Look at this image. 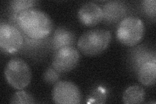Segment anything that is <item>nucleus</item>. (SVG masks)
Listing matches in <instances>:
<instances>
[{
    "mask_svg": "<svg viewBox=\"0 0 156 104\" xmlns=\"http://www.w3.org/2000/svg\"><path fill=\"white\" fill-rule=\"evenodd\" d=\"M53 46L55 50L66 46H73L75 42V36L68 29L63 27L57 29L52 38Z\"/></svg>",
    "mask_w": 156,
    "mask_h": 104,
    "instance_id": "9b49d317",
    "label": "nucleus"
},
{
    "mask_svg": "<svg viewBox=\"0 0 156 104\" xmlns=\"http://www.w3.org/2000/svg\"><path fill=\"white\" fill-rule=\"evenodd\" d=\"M36 3L37 2L33 0H14L10 2V7L12 13L18 14L26 10L32 9Z\"/></svg>",
    "mask_w": 156,
    "mask_h": 104,
    "instance_id": "ddd939ff",
    "label": "nucleus"
},
{
    "mask_svg": "<svg viewBox=\"0 0 156 104\" xmlns=\"http://www.w3.org/2000/svg\"><path fill=\"white\" fill-rule=\"evenodd\" d=\"M104 20L109 23H114L122 20L126 14L125 4L119 1H111L106 3L103 9Z\"/></svg>",
    "mask_w": 156,
    "mask_h": 104,
    "instance_id": "1a4fd4ad",
    "label": "nucleus"
},
{
    "mask_svg": "<svg viewBox=\"0 0 156 104\" xmlns=\"http://www.w3.org/2000/svg\"><path fill=\"white\" fill-rule=\"evenodd\" d=\"M16 25L25 35L35 40L46 37L53 29V22L48 14L33 8L18 14Z\"/></svg>",
    "mask_w": 156,
    "mask_h": 104,
    "instance_id": "f257e3e1",
    "label": "nucleus"
},
{
    "mask_svg": "<svg viewBox=\"0 0 156 104\" xmlns=\"http://www.w3.org/2000/svg\"><path fill=\"white\" fill-rule=\"evenodd\" d=\"M156 61L155 59L146 62L139 68L138 80L145 86H152L155 83Z\"/></svg>",
    "mask_w": 156,
    "mask_h": 104,
    "instance_id": "9d476101",
    "label": "nucleus"
},
{
    "mask_svg": "<svg viewBox=\"0 0 156 104\" xmlns=\"http://www.w3.org/2000/svg\"><path fill=\"white\" fill-rule=\"evenodd\" d=\"M23 37L19 29L12 24L1 23L0 25V46L8 53H14L22 46Z\"/></svg>",
    "mask_w": 156,
    "mask_h": 104,
    "instance_id": "423d86ee",
    "label": "nucleus"
},
{
    "mask_svg": "<svg viewBox=\"0 0 156 104\" xmlns=\"http://www.w3.org/2000/svg\"><path fill=\"white\" fill-rule=\"evenodd\" d=\"M111 40V34L104 29H94L87 31L80 37L77 46L86 56L99 55L108 47Z\"/></svg>",
    "mask_w": 156,
    "mask_h": 104,
    "instance_id": "f03ea898",
    "label": "nucleus"
},
{
    "mask_svg": "<svg viewBox=\"0 0 156 104\" xmlns=\"http://www.w3.org/2000/svg\"><path fill=\"white\" fill-rule=\"evenodd\" d=\"M145 91L143 87L138 85L129 87L124 92L122 100L126 104L141 103L144 102Z\"/></svg>",
    "mask_w": 156,
    "mask_h": 104,
    "instance_id": "f8f14e48",
    "label": "nucleus"
},
{
    "mask_svg": "<svg viewBox=\"0 0 156 104\" xmlns=\"http://www.w3.org/2000/svg\"><path fill=\"white\" fill-rule=\"evenodd\" d=\"M59 79V72L54 68H48L44 74V80L50 84L56 83Z\"/></svg>",
    "mask_w": 156,
    "mask_h": 104,
    "instance_id": "2eb2a0df",
    "label": "nucleus"
},
{
    "mask_svg": "<svg viewBox=\"0 0 156 104\" xmlns=\"http://www.w3.org/2000/svg\"><path fill=\"white\" fill-rule=\"evenodd\" d=\"M11 103L16 104H30L35 103V101L33 96L27 91L22 90H19L15 92L11 98Z\"/></svg>",
    "mask_w": 156,
    "mask_h": 104,
    "instance_id": "4468645a",
    "label": "nucleus"
},
{
    "mask_svg": "<svg viewBox=\"0 0 156 104\" xmlns=\"http://www.w3.org/2000/svg\"><path fill=\"white\" fill-rule=\"evenodd\" d=\"M143 9L147 15L151 17H155L156 2L155 0H144L142 2Z\"/></svg>",
    "mask_w": 156,
    "mask_h": 104,
    "instance_id": "dca6fc26",
    "label": "nucleus"
},
{
    "mask_svg": "<svg viewBox=\"0 0 156 104\" xmlns=\"http://www.w3.org/2000/svg\"><path fill=\"white\" fill-rule=\"evenodd\" d=\"M144 24L141 19L135 16H128L121 20L116 30L119 41L128 46L137 44L144 36Z\"/></svg>",
    "mask_w": 156,
    "mask_h": 104,
    "instance_id": "7ed1b4c3",
    "label": "nucleus"
},
{
    "mask_svg": "<svg viewBox=\"0 0 156 104\" xmlns=\"http://www.w3.org/2000/svg\"><path fill=\"white\" fill-rule=\"evenodd\" d=\"M80 53L74 46H66L57 50L53 56L52 66L58 72H68L79 63Z\"/></svg>",
    "mask_w": 156,
    "mask_h": 104,
    "instance_id": "0eeeda50",
    "label": "nucleus"
},
{
    "mask_svg": "<svg viewBox=\"0 0 156 104\" xmlns=\"http://www.w3.org/2000/svg\"><path fill=\"white\" fill-rule=\"evenodd\" d=\"M78 18L84 26L92 27L100 23L104 19L103 10L93 2H88L80 7L78 11Z\"/></svg>",
    "mask_w": 156,
    "mask_h": 104,
    "instance_id": "6e6552de",
    "label": "nucleus"
},
{
    "mask_svg": "<svg viewBox=\"0 0 156 104\" xmlns=\"http://www.w3.org/2000/svg\"><path fill=\"white\" fill-rule=\"evenodd\" d=\"M53 100L59 104H77L81 100L80 88L75 83L68 81H58L52 91Z\"/></svg>",
    "mask_w": 156,
    "mask_h": 104,
    "instance_id": "39448f33",
    "label": "nucleus"
},
{
    "mask_svg": "<svg viewBox=\"0 0 156 104\" xmlns=\"http://www.w3.org/2000/svg\"><path fill=\"white\" fill-rule=\"evenodd\" d=\"M4 74L7 83L18 90L26 87L31 80L30 67L20 58L11 59L5 68Z\"/></svg>",
    "mask_w": 156,
    "mask_h": 104,
    "instance_id": "20e7f679",
    "label": "nucleus"
}]
</instances>
